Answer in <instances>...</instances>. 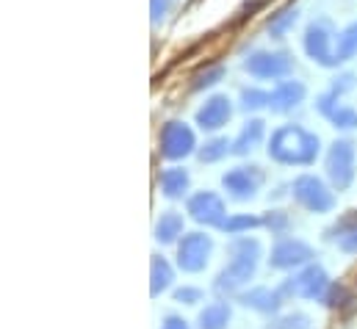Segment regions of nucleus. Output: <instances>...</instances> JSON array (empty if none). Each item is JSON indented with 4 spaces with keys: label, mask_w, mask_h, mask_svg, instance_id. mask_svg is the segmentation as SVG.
Returning <instances> with one entry per match:
<instances>
[{
    "label": "nucleus",
    "mask_w": 357,
    "mask_h": 329,
    "mask_svg": "<svg viewBox=\"0 0 357 329\" xmlns=\"http://www.w3.org/2000/svg\"><path fill=\"white\" fill-rule=\"evenodd\" d=\"M268 155L280 164H313L319 155V136L307 133L299 125H285L274 130L268 141Z\"/></svg>",
    "instance_id": "1"
},
{
    "label": "nucleus",
    "mask_w": 357,
    "mask_h": 329,
    "mask_svg": "<svg viewBox=\"0 0 357 329\" xmlns=\"http://www.w3.org/2000/svg\"><path fill=\"white\" fill-rule=\"evenodd\" d=\"M335 47H338V36H335V28L327 17L321 20H313L305 31V53L324 64V67H335L338 64V56H335Z\"/></svg>",
    "instance_id": "2"
},
{
    "label": "nucleus",
    "mask_w": 357,
    "mask_h": 329,
    "mask_svg": "<svg viewBox=\"0 0 357 329\" xmlns=\"http://www.w3.org/2000/svg\"><path fill=\"white\" fill-rule=\"evenodd\" d=\"M230 268H225V274L219 277V288H236L241 282H247L255 274V263H258V244L250 238H238L230 247Z\"/></svg>",
    "instance_id": "3"
},
{
    "label": "nucleus",
    "mask_w": 357,
    "mask_h": 329,
    "mask_svg": "<svg viewBox=\"0 0 357 329\" xmlns=\"http://www.w3.org/2000/svg\"><path fill=\"white\" fill-rule=\"evenodd\" d=\"M244 70L252 75V78H261V81H277V78H285L291 70H294V61L291 56L285 53H266V50H258L252 53L247 61H244Z\"/></svg>",
    "instance_id": "4"
},
{
    "label": "nucleus",
    "mask_w": 357,
    "mask_h": 329,
    "mask_svg": "<svg viewBox=\"0 0 357 329\" xmlns=\"http://www.w3.org/2000/svg\"><path fill=\"white\" fill-rule=\"evenodd\" d=\"M294 197H296L305 208H310V211H316V213H327V211H333V205H335V199H333V194L324 188V183H321L319 177H310V174H302V177L294 180Z\"/></svg>",
    "instance_id": "5"
},
{
    "label": "nucleus",
    "mask_w": 357,
    "mask_h": 329,
    "mask_svg": "<svg viewBox=\"0 0 357 329\" xmlns=\"http://www.w3.org/2000/svg\"><path fill=\"white\" fill-rule=\"evenodd\" d=\"M327 171L335 188H347L355 177V144L352 141H335L327 155Z\"/></svg>",
    "instance_id": "6"
},
{
    "label": "nucleus",
    "mask_w": 357,
    "mask_h": 329,
    "mask_svg": "<svg viewBox=\"0 0 357 329\" xmlns=\"http://www.w3.org/2000/svg\"><path fill=\"white\" fill-rule=\"evenodd\" d=\"M327 288H330L327 274L319 266H310L302 274H296L294 280H288L282 285V293H294V296H302V299H321Z\"/></svg>",
    "instance_id": "7"
},
{
    "label": "nucleus",
    "mask_w": 357,
    "mask_h": 329,
    "mask_svg": "<svg viewBox=\"0 0 357 329\" xmlns=\"http://www.w3.org/2000/svg\"><path fill=\"white\" fill-rule=\"evenodd\" d=\"M194 150V133L183 122H167L161 130V155L164 158H183Z\"/></svg>",
    "instance_id": "8"
},
{
    "label": "nucleus",
    "mask_w": 357,
    "mask_h": 329,
    "mask_svg": "<svg viewBox=\"0 0 357 329\" xmlns=\"http://www.w3.org/2000/svg\"><path fill=\"white\" fill-rule=\"evenodd\" d=\"M222 183H225V188H227L236 199H250V197H255V191L261 188L264 171H261L258 166H238V169L227 171Z\"/></svg>",
    "instance_id": "9"
},
{
    "label": "nucleus",
    "mask_w": 357,
    "mask_h": 329,
    "mask_svg": "<svg viewBox=\"0 0 357 329\" xmlns=\"http://www.w3.org/2000/svg\"><path fill=\"white\" fill-rule=\"evenodd\" d=\"M208 254H211V238L208 236H199V233L185 236L178 249L180 268L183 271H199V268H205Z\"/></svg>",
    "instance_id": "10"
},
{
    "label": "nucleus",
    "mask_w": 357,
    "mask_h": 329,
    "mask_svg": "<svg viewBox=\"0 0 357 329\" xmlns=\"http://www.w3.org/2000/svg\"><path fill=\"white\" fill-rule=\"evenodd\" d=\"M188 213L202 222V224H213V227H225V205L216 194L211 191H202L197 197L188 199Z\"/></svg>",
    "instance_id": "11"
},
{
    "label": "nucleus",
    "mask_w": 357,
    "mask_h": 329,
    "mask_svg": "<svg viewBox=\"0 0 357 329\" xmlns=\"http://www.w3.org/2000/svg\"><path fill=\"white\" fill-rule=\"evenodd\" d=\"M230 114H233L230 100L222 97V94H216V97H211V100L197 111V125H199L202 130H219L222 125H227Z\"/></svg>",
    "instance_id": "12"
},
{
    "label": "nucleus",
    "mask_w": 357,
    "mask_h": 329,
    "mask_svg": "<svg viewBox=\"0 0 357 329\" xmlns=\"http://www.w3.org/2000/svg\"><path fill=\"white\" fill-rule=\"evenodd\" d=\"M313 257L310 247H305L302 241H294V238H282L274 252H271V266L274 268H291V266H299V263H307Z\"/></svg>",
    "instance_id": "13"
},
{
    "label": "nucleus",
    "mask_w": 357,
    "mask_h": 329,
    "mask_svg": "<svg viewBox=\"0 0 357 329\" xmlns=\"http://www.w3.org/2000/svg\"><path fill=\"white\" fill-rule=\"evenodd\" d=\"M338 91H327L319 97V111L335 125V128H357V111L347 108V105H338Z\"/></svg>",
    "instance_id": "14"
},
{
    "label": "nucleus",
    "mask_w": 357,
    "mask_h": 329,
    "mask_svg": "<svg viewBox=\"0 0 357 329\" xmlns=\"http://www.w3.org/2000/svg\"><path fill=\"white\" fill-rule=\"evenodd\" d=\"M302 100H305V86L299 81H282L274 91H268V108L277 114L296 108Z\"/></svg>",
    "instance_id": "15"
},
{
    "label": "nucleus",
    "mask_w": 357,
    "mask_h": 329,
    "mask_svg": "<svg viewBox=\"0 0 357 329\" xmlns=\"http://www.w3.org/2000/svg\"><path fill=\"white\" fill-rule=\"evenodd\" d=\"M296 17H299V11L294 8V6H288V8H280L277 14H271L266 22V31L271 33V39H282L294 25H296Z\"/></svg>",
    "instance_id": "16"
},
{
    "label": "nucleus",
    "mask_w": 357,
    "mask_h": 329,
    "mask_svg": "<svg viewBox=\"0 0 357 329\" xmlns=\"http://www.w3.org/2000/svg\"><path fill=\"white\" fill-rule=\"evenodd\" d=\"M261 139H264V122H261V119H252V122L244 125V130L238 133V139H236L233 147H236L238 155H244V153L255 150V147L261 144Z\"/></svg>",
    "instance_id": "17"
},
{
    "label": "nucleus",
    "mask_w": 357,
    "mask_h": 329,
    "mask_svg": "<svg viewBox=\"0 0 357 329\" xmlns=\"http://www.w3.org/2000/svg\"><path fill=\"white\" fill-rule=\"evenodd\" d=\"M185 188H188V171H185V169H167V171L161 174V191H164L169 199L183 197Z\"/></svg>",
    "instance_id": "18"
},
{
    "label": "nucleus",
    "mask_w": 357,
    "mask_h": 329,
    "mask_svg": "<svg viewBox=\"0 0 357 329\" xmlns=\"http://www.w3.org/2000/svg\"><path fill=\"white\" fill-rule=\"evenodd\" d=\"M280 296H282V291H277V293H271L266 288H258V291H250V293H244L241 296V302L247 305V307H255V310H277L280 307Z\"/></svg>",
    "instance_id": "19"
},
{
    "label": "nucleus",
    "mask_w": 357,
    "mask_h": 329,
    "mask_svg": "<svg viewBox=\"0 0 357 329\" xmlns=\"http://www.w3.org/2000/svg\"><path fill=\"white\" fill-rule=\"evenodd\" d=\"M227 321H230V307L225 302H216L205 307V313L199 316V329H225Z\"/></svg>",
    "instance_id": "20"
},
{
    "label": "nucleus",
    "mask_w": 357,
    "mask_h": 329,
    "mask_svg": "<svg viewBox=\"0 0 357 329\" xmlns=\"http://www.w3.org/2000/svg\"><path fill=\"white\" fill-rule=\"evenodd\" d=\"M180 230H183V216L180 213H167V216H161V222L155 227V238L161 244H172L180 236Z\"/></svg>",
    "instance_id": "21"
},
{
    "label": "nucleus",
    "mask_w": 357,
    "mask_h": 329,
    "mask_svg": "<svg viewBox=\"0 0 357 329\" xmlns=\"http://www.w3.org/2000/svg\"><path fill=\"white\" fill-rule=\"evenodd\" d=\"M335 56H338V64L341 61H349L352 56H357V22H352L349 28L341 31L338 36V47H335Z\"/></svg>",
    "instance_id": "22"
},
{
    "label": "nucleus",
    "mask_w": 357,
    "mask_h": 329,
    "mask_svg": "<svg viewBox=\"0 0 357 329\" xmlns=\"http://www.w3.org/2000/svg\"><path fill=\"white\" fill-rule=\"evenodd\" d=\"M172 282V268L164 257H155L153 260V296H158L161 291H167Z\"/></svg>",
    "instance_id": "23"
},
{
    "label": "nucleus",
    "mask_w": 357,
    "mask_h": 329,
    "mask_svg": "<svg viewBox=\"0 0 357 329\" xmlns=\"http://www.w3.org/2000/svg\"><path fill=\"white\" fill-rule=\"evenodd\" d=\"M225 78V67H208V70H202V72H197L194 75V83H191V89L194 91H199V89H208V86H213V83H219Z\"/></svg>",
    "instance_id": "24"
},
{
    "label": "nucleus",
    "mask_w": 357,
    "mask_h": 329,
    "mask_svg": "<svg viewBox=\"0 0 357 329\" xmlns=\"http://www.w3.org/2000/svg\"><path fill=\"white\" fill-rule=\"evenodd\" d=\"M227 147H230L227 139H213V141H208V144L199 150V161H205V164L219 161L222 155H227Z\"/></svg>",
    "instance_id": "25"
},
{
    "label": "nucleus",
    "mask_w": 357,
    "mask_h": 329,
    "mask_svg": "<svg viewBox=\"0 0 357 329\" xmlns=\"http://www.w3.org/2000/svg\"><path fill=\"white\" fill-rule=\"evenodd\" d=\"M268 105V91H261V89H244L241 91V108L244 111H258Z\"/></svg>",
    "instance_id": "26"
},
{
    "label": "nucleus",
    "mask_w": 357,
    "mask_h": 329,
    "mask_svg": "<svg viewBox=\"0 0 357 329\" xmlns=\"http://www.w3.org/2000/svg\"><path fill=\"white\" fill-rule=\"evenodd\" d=\"M261 219H252V216H238V219H230L225 222V230L227 233H238V230H250V227H258Z\"/></svg>",
    "instance_id": "27"
},
{
    "label": "nucleus",
    "mask_w": 357,
    "mask_h": 329,
    "mask_svg": "<svg viewBox=\"0 0 357 329\" xmlns=\"http://www.w3.org/2000/svg\"><path fill=\"white\" fill-rule=\"evenodd\" d=\"M338 247L344 249V252H357V227H349V230H344L341 236H338Z\"/></svg>",
    "instance_id": "28"
},
{
    "label": "nucleus",
    "mask_w": 357,
    "mask_h": 329,
    "mask_svg": "<svg viewBox=\"0 0 357 329\" xmlns=\"http://www.w3.org/2000/svg\"><path fill=\"white\" fill-rule=\"evenodd\" d=\"M175 299H178V302H185V305H194V302L202 299V293H199L197 288H180L178 293H175Z\"/></svg>",
    "instance_id": "29"
},
{
    "label": "nucleus",
    "mask_w": 357,
    "mask_h": 329,
    "mask_svg": "<svg viewBox=\"0 0 357 329\" xmlns=\"http://www.w3.org/2000/svg\"><path fill=\"white\" fill-rule=\"evenodd\" d=\"M169 6H172V0H153V20H155V22L164 20L167 11H169Z\"/></svg>",
    "instance_id": "30"
},
{
    "label": "nucleus",
    "mask_w": 357,
    "mask_h": 329,
    "mask_svg": "<svg viewBox=\"0 0 357 329\" xmlns=\"http://www.w3.org/2000/svg\"><path fill=\"white\" fill-rule=\"evenodd\" d=\"M285 222H288V219H285V216H282V213H277V216H274V219H268V227H274V230H277V233H280V230H282V227H285Z\"/></svg>",
    "instance_id": "31"
},
{
    "label": "nucleus",
    "mask_w": 357,
    "mask_h": 329,
    "mask_svg": "<svg viewBox=\"0 0 357 329\" xmlns=\"http://www.w3.org/2000/svg\"><path fill=\"white\" fill-rule=\"evenodd\" d=\"M164 329H188V327H185V321H180V319H175V316H169L167 324H164Z\"/></svg>",
    "instance_id": "32"
}]
</instances>
